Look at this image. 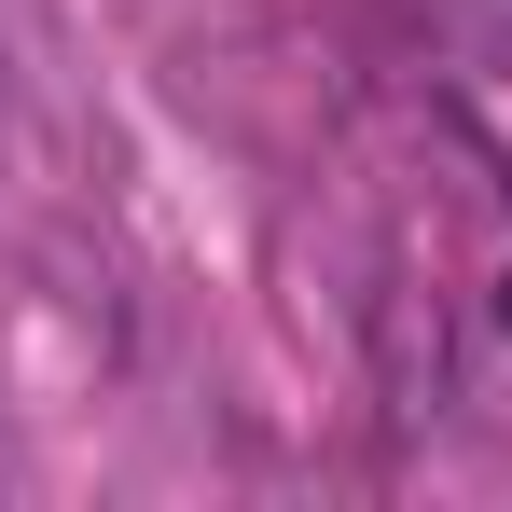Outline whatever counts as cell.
Segmentation results:
<instances>
[{
    "instance_id": "1",
    "label": "cell",
    "mask_w": 512,
    "mask_h": 512,
    "mask_svg": "<svg viewBox=\"0 0 512 512\" xmlns=\"http://www.w3.org/2000/svg\"><path fill=\"white\" fill-rule=\"evenodd\" d=\"M499 333H512V277H499Z\"/></svg>"
}]
</instances>
